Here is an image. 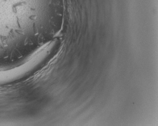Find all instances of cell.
I'll return each instance as SVG.
<instances>
[{"label":"cell","instance_id":"obj_1","mask_svg":"<svg viewBox=\"0 0 158 126\" xmlns=\"http://www.w3.org/2000/svg\"><path fill=\"white\" fill-rule=\"evenodd\" d=\"M55 45L54 42L49 43L41 48L22 64L9 70L0 71V84L18 80L36 72L50 56Z\"/></svg>","mask_w":158,"mask_h":126}]
</instances>
